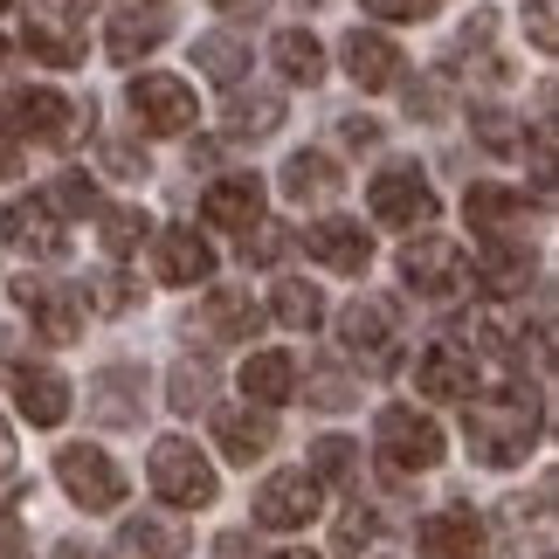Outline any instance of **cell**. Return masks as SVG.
Wrapping results in <instances>:
<instances>
[{
    "mask_svg": "<svg viewBox=\"0 0 559 559\" xmlns=\"http://www.w3.org/2000/svg\"><path fill=\"white\" fill-rule=\"evenodd\" d=\"M539 401L525 394V386H504V394H469L463 401V436H469V456L490 463V469H511L525 463V449L539 442Z\"/></svg>",
    "mask_w": 559,
    "mask_h": 559,
    "instance_id": "1",
    "label": "cell"
},
{
    "mask_svg": "<svg viewBox=\"0 0 559 559\" xmlns=\"http://www.w3.org/2000/svg\"><path fill=\"white\" fill-rule=\"evenodd\" d=\"M145 477H153V490L174 511H207L214 504V463L201 456V449H193L187 436H159L153 442V463H145Z\"/></svg>",
    "mask_w": 559,
    "mask_h": 559,
    "instance_id": "2",
    "label": "cell"
},
{
    "mask_svg": "<svg viewBox=\"0 0 559 559\" xmlns=\"http://www.w3.org/2000/svg\"><path fill=\"white\" fill-rule=\"evenodd\" d=\"M373 436H380V463H386V477H421V469H436V463H442V428L428 421L421 407H380Z\"/></svg>",
    "mask_w": 559,
    "mask_h": 559,
    "instance_id": "3",
    "label": "cell"
},
{
    "mask_svg": "<svg viewBox=\"0 0 559 559\" xmlns=\"http://www.w3.org/2000/svg\"><path fill=\"white\" fill-rule=\"evenodd\" d=\"M56 477H62V490H70L83 511H118V504H124V469L104 456L97 442L56 449Z\"/></svg>",
    "mask_w": 559,
    "mask_h": 559,
    "instance_id": "4",
    "label": "cell"
},
{
    "mask_svg": "<svg viewBox=\"0 0 559 559\" xmlns=\"http://www.w3.org/2000/svg\"><path fill=\"white\" fill-rule=\"evenodd\" d=\"M367 201L386 228H421V222H436V193H428L421 180V166H380L373 187H367Z\"/></svg>",
    "mask_w": 559,
    "mask_h": 559,
    "instance_id": "5",
    "label": "cell"
},
{
    "mask_svg": "<svg viewBox=\"0 0 559 559\" xmlns=\"http://www.w3.org/2000/svg\"><path fill=\"white\" fill-rule=\"evenodd\" d=\"M401 276L415 284V297H456L469 284V255L442 235H421V242L401 249Z\"/></svg>",
    "mask_w": 559,
    "mask_h": 559,
    "instance_id": "6",
    "label": "cell"
},
{
    "mask_svg": "<svg viewBox=\"0 0 559 559\" xmlns=\"http://www.w3.org/2000/svg\"><path fill=\"white\" fill-rule=\"evenodd\" d=\"M318 504H325V484H311L305 469H276V477L255 490V525L270 532H297L318 519Z\"/></svg>",
    "mask_w": 559,
    "mask_h": 559,
    "instance_id": "7",
    "label": "cell"
},
{
    "mask_svg": "<svg viewBox=\"0 0 559 559\" xmlns=\"http://www.w3.org/2000/svg\"><path fill=\"white\" fill-rule=\"evenodd\" d=\"M14 305L28 311V325L49 338V346H76V338H83V297H76V290H62V284H28V276H21V284H14Z\"/></svg>",
    "mask_w": 559,
    "mask_h": 559,
    "instance_id": "8",
    "label": "cell"
},
{
    "mask_svg": "<svg viewBox=\"0 0 559 559\" xmlns=\"http://www.w3.org/2000/svg\"><path fill=\"white\" fill-rule=\"evenodd\" d=\"M132 111L145 118V132H193V91L180 76H132Z\"/></svg>",
    "mask_w": 559,
    "mask_h": 559,
    "instance_id": "9",
    "label": "cell"
},
{
    "mask_svg": "<svg viewBox=\"0 0 559 559\" xmlns=\"http://www.w3.org/2000/svg\"><path fill=\"white\" fill-rule=\"evenodd\" d=\"M0 235H8L21 255H35V263H56L62 255V214H49V201H14L0 214Z\"/></svg>",
    "mask_w": 559,
    "mask_h": 559,
    "instance_id": "10",
    "label": "cell"
},
{
    "mask_svg": "<svg viewBox=\"0 0 559 559\" xmlns=\"http://www.w3.org/2000/svg\"><path fill=\"white\" fill-rule=\"evenodd\" d=\"M415 386L428 401H469L477 394V359H469L463 346H428L415 359Z\"/></svg>",
    "mask_w": 559,
    "mask_h": 559,
    "instance_id": "11",
    "label": "cell"
},
{
    "mask_svg": "<svg viewBox=\"0 0 559 559\" xmlns=\"http://www.w3.org/2000/svg\"><path fill=\"white\" fill-rule=\"evenodd\" d=\"M421 559H484V519L463 504L421 519Z\"/></svg>",
    "mask_w": 559,
    "mask_h": 559,
    "instance_id": "12",
    "label": "cell"
},
{
    "mask_svg": "<svg viewBox=\"0 0 559 559\" xmlns=\"http://www.w3.org/2000/svg\"><path fill=\"white\" fill-rule=\"evenodd\" d=\"M305 249H311L325 270H338V276H359V270L373 263V235L359 228V222H338V214H332V222H318V228L305 235Z\"/></svg>",
    "mask_w": 559,
    "mask_h": 559,
    "instance_id": "13",
    "label": "cell"
},
{
    "mask_svg": "<svg viewBox=\"0 0 559 559\" xmlns=\"http://www.w3.org/2000/svg\"><path fill=\"white\" fill-rule=\"evenodd\" d=\"M201 214H207L214 228H228V235H249L255 222H263V180H255V174L214 180V187H207V201H201Z\"/></svg>",
    "mask_w": 559,
    "mask_h": 559,
    "instance_id": "14",
    "label": "cell"
},
{
    "mask_svg": "<svg viewBox=\"0 0 559 559\" xmlns=\"http://www.w3.org/2000/svg\"><path fill=\"white\" fill-rule=\"evenodd\" d=\"M214 442H222L228 463H255V456H270L276 421L263 407H214Z\"/></svg>",
    "mask_w": 559,
    "mask_h": 559,
    "instance_id": "15",
    "label": "cell"
},
{
    "mask_svg": "<svg viewBox=\"0 0 559 559\" xmlns=\"http://www.w3.org/2000/svg\"><path fill=\"white\" fill-rule=\"evenodd\" d=\"M338 338H346L353 353L367 359H394V305L386 297H359V305H346V318H338Z\"/></svg>",
    "mask_w": 559,
    "mask_h": 559,
    "instance_id": "16",
    "label": "cell"
},
{
    "mask_svg": "<svg viewBox=\"0 0 559 559\" xmlns=\"http://www.w3.org/2000/svg\"><path fill=\"white\" fill-rule=\"evenodd\" d=\"M346 70H353V83H359V91H394L407 62H401V49H394L386 35H373V28H353V35H346Z\"/></svg>",
    "mask_w": 559,
    "mask_h": 559,
    "instance_id": "17",
    "label": "cell"
},
{
    "mask_svg": "<svg viewBox=\"0 0 559 559\" xmlns=\"http://www.w3.org/2000/svg\"><path fill=\"white\" fill-rule=\"evenodd\" d=\"M91 415L104 428H132L145 415V373L139 367H111V373H97L91 386Z\"/></svg>",
    "mask_w": 559,
    "mask_h": 559,
    "instance_id": "18",
    "label": "cell"
},
{
    "mask_svg": "<svg viewBox=\"0 0 559 559\" xmlns=\"http://www.w3.org/2000/svg\"><path fill=\"white\" fill-rule=\"evenodd\" d=\"M463 214H469V228H484V242H511V228L525 222V193L484 180V187L463 193Z\"/></svg>",
    "mask_w": 559,
    "mask_h": 559,
    "instance_id": "19",
    "label": "cell"
},
{
    "mask_svg": "<svg viewBox=\"0 0 559 559\" xmlns=\"http://www.w3.org/2000/svg\"><path fill=\"white\" fill-rule=\"evenodd\" d=\"M14 401H21V415H28L35 428H56L62 415H70V380L49 373V367H21L14 373Z\"/></svg>",
    "mask_w": 559,
    "mask_h": 559,
    "instance_id": "20",
    "label": "cell"
},
{
    "mask_svg": "<svg viewBox=\"0 0 559 559\" xmlns=\"http://www.w3.org/2000/svg\"><path fill=\"white\" fill-rule=\"evenodd\" d=\"M153 255H159V276H166V284H180V290L187 284H207V270H214V249L193 228H166L159 242H153Z\"/></svg>",
    "mask_w": 559,
    "mask_h": 559,
    "instance_id": "21",
    "label": "cell"
},
{
    "mask_svg": "<svg viewBox=\"0 0 559 559\" xmlns=\"http://www.w3.org/2000/svg\"><path fill=\"white\" fill-rule=\"evenodd\" d=\"M193 325H201V338H249L255 325H263V305H255L249 290H214Z\"/></svg>",
    "mask_w": 559,
    "mask_h": 559,
    "instance_id": "22",
    "label": "cell"
},
{
    "mask_svg": "<svg viewBox=\"0 0 559 559\" xmlns=\"http://www.w3.org/2000/svg\"><path fill=\"white\" fill-rule=\"evenodd\" d=\"M242 394H249L255 407H284V401L297 394V359H290V353H249Z\"/></svg>",
    "mask_w": 559,
    "mask_h": 559,
    "instance_id": "23",
    "label": "cell"
},
{
    "mask_svg": "<svg viewBox=\"0 0 559 559\" xmlns=\"http://www.w3.org/2000/svg\"><path fill=\"white\" fill-rule=\"evenodd\" d=\"M276 124H284V97H276V91H235V97H228V139H235V145L270 139Z\"/></svg>",
    "mask_w": 559,
    "mask_h": 559,
    "instance_id": "24",
    "label": "cell"
},
{
    "mask_svg": "<svg viewBox=\"0 0 559 559\" xmlns=\"http://www.w3.org/2000/svg\"><path fill=\"white\" fill-rule=\"evenodd\" d=\"M14 124H21V132H35V139H70V124H76V104L70 97H56V91H28V97H21L14 104Z\"/></svg>",
    "mask_w": 559,
    "mask_h": 559,
    "instance_id": "25",
    "label": "cell"
},
{
    "mask_svg": "<svg viewBox=\"0 0 559 559\" xmlns=\"http://www.w3.org/2000/svg\"><path fill=\"white\" fill-rule=\"evenodd\" d=\"M187 532L174 519H132L118 532V559H180Z\"/></svg>",
    "mask_w": 559,
    "mask_h": 559,
    "instance_id": "26",
    "label": "cell"
},
{
    "mask_svg": "<svg viewBox=\"0 0 559 559\" xmlns=\"http://www.w3.org/2000/svg\"><path fill=\"white\" fill-rule=\"evenodd\" d=\"M284 193H290V201H332V193H338L332 153H290L284 159Z\"/></svg>",
    "mask_w": 559,
    "mask_h": 559,
    "instance_id": "27",
    "label": "cell"
},
{
    "mask_svg": "<svg viewBox=\"0 0 559 559\" xmlns=\"http://www.w3.org/2000/svg\"><path fill=\"white\" fill-rule=\"evenodd\" d=\"M469 276H477L490 297H519V290H525V276H532V255H525V249H511V242H490V249H484V263L469 270Z\"/></svg>",
    "mask_w": 559,
    "mask_h": 559,
    "instance_id": "28",
    "label": "cell"
},
{
    "mask_svg": "<svg viewBox=\"0 0 559 559\" xmlns=\"http://www.w3.org/2000/svg\"><path fill=\"white\" fill-rule=\"evenodd\" d=\"M270 318L290 332H311L318 318H325V297H318V284H305V276H284V284L270 290Z\"/></svg>",
    "mask_w": 559,
    "mask_h": 559,
    "instance_id": "29",
    "label": "cell"
},
{
    "mask_svg": "<svg viewBox=\"0 0 559 559\" xmlns=\"http://www.w3.org/2000/svg\"><path fill=\"white\" fill-rule=\"evenodd\" d=\"M270 56H276V70H284L290 83H305V91H311V83H325V49H318L305 28H284V35L270 41Z\"/></svg>",
    "mask_w": 559,
    "mask_h": 559,
    "instance_id": "30",
    "label": "cell"
},
{
    "mask_svg": "<svg viewBox=\"0 0 559 559\" xmlns=\"http://www.w3.org/2000/svg\"><path fill=\"white\" fill-rule=\"evenodd\" d=\"M193 62L222 83H242L249 76V35H201L193 41Z\"/></svg>",
    "mask_w": 559,
    "mask_h": 559,
    "instance_id": "31",
    "label": "cell"
},
{
    "mask_svg": "<svg viewBox=\"0 0 559 559\" xmlns=\"http://www.w3.org/2000/svg\"><path fill=\"white\" fill-rule=\"evenodd\" d=\"M159 41H166V21L159 14H118L111 21V56L118 62H139L145 49H159Z\"/></svg>",
    "mask_w": 559,
    "mask_h": 559,
    "instance_id": "32",
    "label": "cell"
},
{
    "mask_svg": "<svg viewBox=\"0 0 559 559\" xmlns=\"http://www.w3.org/2000/svg\"><path fill=\"white\" fill-rule=\"evenodd\" d=\"M21 49L41 56V62H56V70H76V62H83V41L62 35L56 21H28V28H21Z\"/></svg>",
    "mask_w": 559,
    "mask_h": 559,
    "instance_id": "33",
    "label": "cell"
},
{
    "mask_svg": "<svg viewBox=\"0 0 559 559\" xmlns=\"http://www.w3.org/2000/svg\"><path fill=\"white\" fill-rule=\"evenodd\" d=\"M353 469H359V449L346 436H318L311 442V469H305L311 484H353Z\"/></svg>",
    "mask_w": 559,
    "mask_h": 559,
    "instance_id": "34",
    "label": "cell"
},
{
    "mask_svg": "<svg viewBox=\"0 0 559 559\" xmlns=\"http://www.w3.org/2000/svg\"><path fill=\"white\" fill-rule=\"evenodd\" d=\"M97 228H104V249H111V255H132L145 235H153L145 207H97Z\"/></svg>",
    "mask_w": 559,
    "mask_h": 559,
    "instance_id": "35",
    "label": "cell"
},
{
    "mask_svg": "<svg viewBox=\"0 0 559 559\" xmlns=\"http://www.w3.org/2000/svg\"><path fill=\"white\" fill-rule=\"evenodd\" d=\"M41 201H49V214H97V207H104L91 174H56V187L41 193Z\"/></svg>",
    "mask_w": 559,
    "mask_h": 559,
    "instance_id": "36",
    "label": "cell"
},
{
    "mask_svg": "<svg viewBox=\"0 0 559 559\" xmlns=\"http://www.w3.org/2000/svg\"><path fill=\"white\" fill-rule=\"evenodd\" d=\"M166 394H174L180 415L207 407V401H214V367H193V359H187V367H174V386H166Z\"/></svg>",
    "mask_w": 559,
    "mask_h": 559,
    "instance_id": "37",
    "label": "cell"
},
{
    "mask_svg": "<svg viewBox=\"0 0 559 559\" xmlns=\"http://www.w3.org/2000/svg\"><path fill=\"white\" fill-rule=\"evenodd\" d=\"M91 305L118 318V311L139 305V284H132V276H118V270H104V276H91Z\"/></svg>",
    "mask_w": 559,
    "mask_h": 559,
    "instance_id": "38",
    "label": "cell"
},
{
    "mask_svg": "<svg viewBox=\"0 0 559 559\" xmlns=\"http://www.w3.org/2000/svg\"><path fill=\"white\" fill-rule=\"evenodd\" d=\"M373 532H380V519H373V511H353V519H338V552H346V559H359V552L373 546Z\"/></svg>",
    "mask_w": 559,
    "mask_h": 559,
    "instance_id": "39",
    "label": "cell"
},
{
    "mask_svg": "<svg viewBox=\"0 0 559 559\" xmlns=\"http://www.w3.org/2000/svg\"><path fill=\"white\" fill-rule=\"evenodd\" d=\"M305 394H311L318 407H346V401L359 394V386H353L346 373H332V367H318V380H305Z\"/></svg>",
    "mask_w": 559,
    "mask_h": 559,
    "instance_id": "40",
    "label": "cell"
},
{
    "mask_svg": "<svg viewBox=\"0 0 559 559\" xmlns=\"http://www.w3.org/2000/svg\"><path fill=\"white\" fill-rule=\"evenodd\" d=\"M284 249H290V228H276V222H255V242H242L249 263H276Z\"/></svg>",
    "mask_w": 559,
    "mask_h": 559,
    "instance_id": "41",
    "label": "cell"
},
{
    "mask_svg": "<svg viewBox=\"0 0 559 559\" xmlns=\"http://www.w3.org/2000/svg\"><path fill=\"white\" fill-rule=\"evenodd\" d=\"M442 0H367V14L373 21H421V14H436Z\"/></svg>",
    "mask_w": 559,
    "mask_h": 559,
    "instance_id": "42",
    "label": "cell"
},
{
    "mask_svg": "<svg viewBox=\"0 0 559 559\" xmlns=\"http://www.w3.org/2000/svg\"><path fill=\"white\" fill-rule=\"evenodd\" d=\"M552 14H559V0H532V8H525V21H532V41H539V49H559V28H552Z\"/></svg>",
    "mask_w": 559,
    "mask_h": 559,
    "instance_id": "43",
    "label": "cell"
},
{
    "mask_svg": "<svg viewBox=\"0 0 559 559\" xmlns=\"http://www.w3.org/2000/svg\"><path fill=\"white\" fill-rule=\"evenodd\" d=\"M338 139L359 145V153H373V145H380V124L373 118H338Z\"/></svg>",
    "mask_w": 559,
    "mask_h": 559,
    "instance_id": "44",
    "label": "cell"
},
{
    "mask_svg": "<svg viewBox=\"0 0 559 559\" xmlns=\"http://www.w3.org/2000/svg\"><path fill=\"white\" fill-rule=\"evenodd\" d=\"M104 166H111V174H132V180H139V174H145V153H132V145H118V139H111V145H104Z\"/></svg>",
    "mask_w": 559,
    "mask_h": 559,
    "instance_id": "45",
    "label": "cell"
},
{
    "mask_svg": "<svg viewBox=\"0 0 559 559\" xmlns=\"http://www.w3.org/2000/svg\"><path fill=\"white\" fill-rule=\"evenodd\" d=\"M477 124H484V145H498V153H504V145H511V132H519V124H511L504 111H484Z\"/></svg>",
    "mask_w": 559,
    "mask_h": 559,
    "instance_id": "46",
    "label": "cell"
},
{
    "mask_svg": "<svg viewBox=\"0 0 559 559\" xmlns=\"http://www.w3.org/2000/svg\"><path fill=\"white\" fill-rule=\"evenodd\" d=\"M214 559H255L249 532H222V539H214Z\"/></svg>",
    "mask_w": 559,
    "mask_h": 559,
    "instance_id": "47",
    "label": "cell"
},
{
    "mask_svg": "<svg viewBox=\"0 0 559 559\" xmlns=\"http://www.w3.org/2000/svg\"><path fill=\"white\" fill-rule=\"evenodd\" d=\"M442 91H407V111H415V118H442Z\"/></svg>",
    "mask_w": 559,
    "mask_h": 559,
    "instance_id": "48",
    "label": "cell"
},
{
    "mask_svg": "<svg viewBox=\"0 0 559 559\" xmlns=\"http://www.w3.org/2000/svg\"><path fill=\"white\" fill-rule=\"evenodd\" d=\"M14 552H21V539H14V525L0 519V559H14Z\"/></svg>",
    "mask_w": 559,
    "mask_h": 559,
    "instance_id": "49",
    "label": "cell"
},
{
    "mask_svg": "<svg viewBox=\"0 0 559 559\" xmlns=\"http://www.w3.org/2000/svg\"><path fill=\"white\" fill-rule=\"evenodd\" d=\"M8 469H14V436L0 428V477H8Z\"/></svg>",
    "mask_w": 559,
    "mask_h": 559,
    "instance_id": "50",
    "label": "cell"
},
{
    "mask_svg": "<svg viewBox=\"0 0 559 559\" xmlns=\"http://www.w3.org/2000/svg\"><path fill=\"white\" fill-rule=\"evenodd\" d=\"M56 559H97V552H91V546H76V539H62V546H56Z\"/></svg>",
    "mask_w": 559,
    "mask_h": 559,
    "instance_id": "51",
    "label": "cell"
},
{
    "mask_svg": "<svg viewBox=\"0 0 559 559\" xmlns=\"http://www.w3.org/2000/svg\"><path fill=\"white\" fill-rule=\"evenodd\" d=\"M276 559H318V552H297V546H290V552H276Z\"/></svg>",
    "mask_w": 559,
    "mask_h": 559,
    "instance_id": "52",
    "label": "cell"
},
{
    "mask_svg": "<svg viewBox=\"0 0 559 559\" xmlns=\"http://www.w3.org/2000/svg\"><path fill=\"white\" fill-rule=\"evenodd\" d=\"M0 62H8V41H0Z\"/></svg>",
    "mask_w": 559,
    "mask_h": 559,
    "instance_id": "53",
    "label": "cell"
},
{
    "mask_svg": "<svg viewBox=\"0 0 559 559\" xmlns=\"http://www.w3.org/2000/svg\"><path fill=\"white\" fill-rule=\"evenodd\" d=\"M70 8H91V0H70Z\"/></svg>",
    "mask_w": 559,
    "mask_h": 559,
    "instance_id": "54",
    "label": "cell"
},
{
    "mask_svg": "<svg viewBox=\"0 0 559 559\" xmlns=\"http://www.w3.org/2000/svg\"><path fill=\"white\" fill-rule=\"evenodd\" d=\"M8 8H14V0H0V14H8Z\"/></svg>",
    "mask_w": 559,
    "mask_h": 559,
    "instance_id": "55",
    "label": "cell"
}]
</instances>
